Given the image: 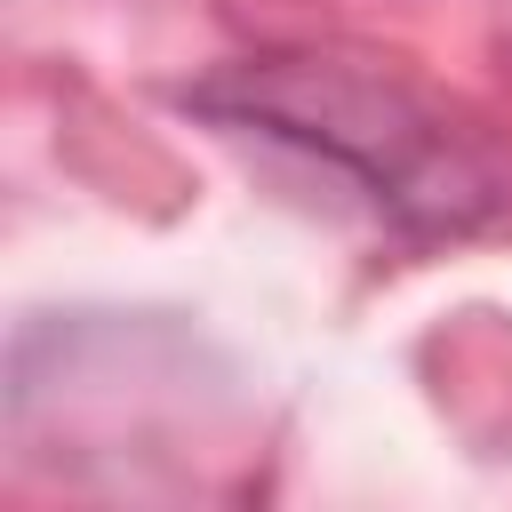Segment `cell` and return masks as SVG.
Returning <instances> with one entry per match:
<instances>
[{
    "label": "cell",
    "instance_id": "6da1fadb",
    "mask_svg": "<svg viewBox=\"0 0 512 512\" xmlns=\"http://www.w3.org/2000/svg\"><path fill=\"white\" fill-rule=\"evenodd\" d=\"M200 104L344 160L376 200L424 224H464L496 200L480 176V152L448 136L440 112H424L400 80H376V72H344L320 56H264V64H232L224 80H208Z\"/></svg>",
    "mask_w": 512,
    "mask_h": 512
}]
</instances>
